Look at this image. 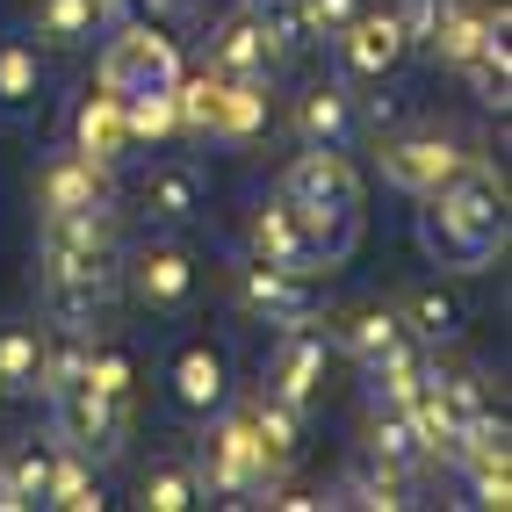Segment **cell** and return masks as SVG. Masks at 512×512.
Segmentation results:
<instances>
[{
	"instance_id": "1",
	"label": "cell",
	"mask_w": 512,
	"mask_h": 512,
	"mask_svg": "<svg viewBox=\"0 0 512 512\" xmlns=\"http://www.w3.org/2000/svg\"><path fill=\"white\" fill-rule=\"evenodd\" d=\"M44 311L58 332H94L109 318V303L123 289V246L109 217H73V210H44Z\"/></svg>"
},
{
	"instance_id": "2",
	"label": "cell",
	"mask_w": 512,
	"mask_h": 512,
	"mask_svg": "<svg viewBox=\"0 0 512 512\" xmlns=\"http://www.w3.org/2000/svg\"><path fill=\"white\" fill-rule=\"evenodd\" d=\"M419 238L426 253L440 267H491L498 246H505V188L498 174H484V166H455L448 181H440L433 195H419Z\"/></svg>"
},
{
	"instance_id": "3",
	"label": "cell",
	"mask_w": 512,
	"mask_h": 512,
	"mask_svg": "<svg viewBox=\"0 0 512 512\" xmlns=\"http://www.w3.org/2000/svg\"><path fill=\"white\" fill-rule=\"evenodd\" d=\"M51 397V419H58V440L73 455L87 462H109L123 448V433H130V412H116L109 397L94 390V375H87V339L80 332H65V347H44V383Z\"/></svg>"
},
{
	"instance_id": "4",
	"label": "cell",
	"mask_w": 512,
	"mask_h": 512,
	"mask_svg": "<svg viewBox=\"0 0 512 512\" xmlns=\"http://www.w3.org/2000/svg\"><path fill=\"white\" fill-rule=\"evenodd\" d=\"M282 195L325 231L332 260H347V253H354V231H361V181H354L347 152H311V145H303V159L289 166Z\"/></svg>"
},
{
	"instance_id": "5",
	"label": "cell",
	"mask_w": 512,
	"mask_h": 512,
	"mask_svg": "<svg viewBox=\"0 0 512 512\" xmlns=\"http://www.w3.org/2000/svg\"><path fill=\"white\" fill-rule=\"evenodd\" d=\"M101 87H109L116 101L174 94V87H181V51H174V37H159L152 22H109V44H101Z\"/></svg>"
},
{
	"instance_id": "6",
	"label": "cell",
	"mask_w": 512,
	"mask_h": 512,
	"mask_svg": "<svg viewBox=\"0 0 512 512\" xmlns=\"http://www.w3.org/2000/svg\"><path fill=\"white\" fill-rule=\"evenodd\" d=\"M282 37H275V22H267L260 8H238L217 22V37H210V73L217 80H275V65H282Z\"/></svg>"
},
{
	"instance_id": "7",
	"label": "cell",
	"mask_w": 512,
	"mask_h": 512,
	"mask_svg": "<svg viewBox=\"0 0 512 512\" xmlns=\"http://www.w3.org/2000/svg\"><path fill=\"white\" fill-rule=\"evenodd\" d=\"M123 282L145 311H188L195 303V260L174 238H145L138 253H123Z\"/></svg>"
},
{
	"instance_id": "8",
	"label": "cell",
	"mask_w": 512,
	"mask_h": 512,
	"mask_svg": "<svg viewBox=\"0 0 512 512\" xmlns=\"http://www.w3.org/2000/svg\"><path fill=\"white\" fill-rule=\"evenodd\" d=\"M195 476H202V491H224V498H253V491L275 484V469L260 462L246 419H224L210 440H202V469Z\"/></svg>"
},
{
	"instance_id": "9",
	"label": "cell",
	"mask_w": 512,
	"mask_h": 512,
	"mask_svg": "<svg viewBox=\"0 0 512 512\" xmlns=\"http://www.w3.org/2000/svg\"><path fill=\"white\" fill-rule=\"evenodd\" d=\"M253 253L260 260H275V267H296V275H318V267H332V246H325V231L296 210V202H267V210L253 217Z\"/></svg>"
},
{
	"instance_id": "10",
	"label": "cell",
	"mask_w": 512,
	"mask_h": 512,
	"mask_svg": "<svg viewBox=\"0 0 512 512\" xmlns=\"http://www.w3.org/2000/svg\"><path fill=\"white\" fill-rule=\"evenodd\" d=\"M166 390H174V404L188 419H217L231 404V361L210 347V339H195V347H181L174 368H166Z\"/></svg>"
},
{
	"instance_id": "11",
	"label": "cell",
	"mask_w": 512,
	"mask_h": 512,
	"mask_svg": "<svg viewBox=\"0 0 512 512\" xmlns=\"http://www.w3.org/2000/svg\"><path fill=\"white\" fill-rule=\"evenodd\" d=\"M404 51L412 44H404L397 8H361L347 29H339V58H347V73H361V80H390Z\"/></svg>"
},
{
	"instance_id": "12",
	"label": "cell",
	"mask_w": 512,
	"mask_h": 512,
	"mask_svg": "<svg viewBox=\"0 0 512 512\" xmlns=\"http://www.w3.org/2000/svg\"><path fill=\"white\" fill-rule=\"evenodd\" d=\"M462 166V152L440 138V130H412V138H390L383 145V181L404 188V195H433Z\"/></svg>"
},
{
	"instance_id": "13",
	"label": "cell",
	"mask_w": 512,
	"mask_h": 512,
	"mask_svg": "<svg viewBox=\"0 0 512 512\" xmlns=\"http://www.w3.org/2000/svg\"><path fill=\"white\" fill-rule=\"evenodd\" d=\"M238 296H246V311H260L267 325H303V318H311V289H303V275L260 260V253L238 267Z\"/></svg>"
},
{
	"instance_id": "14",
	"label": "cell",
	"mask_w": 512,
	"mask_h": 512,
	"mask_svg": "<svg viewBox=\"0 0 512 512\" xmlns=\"http://www.w3.org/2000/svg\"><path fill=\"white\" fill-rule=\"evenodd\" d=\"M354 130H361V109H354V94H347V87L318 80V87H303V94H296V138L311 145V152H347V145H354Z\"/></svg>"
},
{
	"instance_id": "15",
	"label": "cell",
	"mask_w": 512,
	"mask_h": 512,
	"mask_svg": "<svg viewBox=\"0 0 512 512\" xmlns=\"http://www.w3.org/2000/svg\"><path fill=\"white\" fill-rule=\"evenodd\" d=\"M318 390H325V339L303 332V325H289V339L275 347V368H267V397H282V404H296V412H311Z\"/></svg>"
},
{
	"instance_id": "16",
	"label": "cell",
	"mask_w": 512,
	"mask_h": 512,
	"mask_svg": "<svg viewBox=\"0 0 512 512\" xmlns=\"http://www.w3.org/2000/svg\"><path fill=\"white\" fill-rule=\"evenodd\" d=\"M44 210H73V217H109V166H94L80 152H65L44 166Z\"/></svg>"
},
{
	"instance_id": "17",
	"label": "cell",
	"mask_w": 512,
	"mask_h": 512,
	"mask_svg": "<svg viewBox=\"0 0 512 512\" xmlns=\"http://www.w3.org/2000/svg\"><path fill=\"white\" fill-rule=\"evenodd\" d=\"M73 152L94 159V166H116L130 152V123H123V101L109 87H94L80 94V109H73Z\"/></svg>"
},
{
	"instance_id": "18",
	"label": "cell",
	"mask_w": 512,
	"mask_h": 512,
	"mask_svg": "<svg viewBox=\"0 0 512 512\" xmlns=\"http://www.w3.org/2000/svg\"><path fill=\"white\" fill-rule=\"evenodd\" d=\"M116 22V0H37V37L58 51H80L94 37H109Z\"/></svg>"
},
{
	"instance_id": "19",
	"label": "cell",
	"mask_w": 512,
	"mask_h": 512,
	"mask_svg": "<svg viewBox=\"0 0 512 512\" xmlns=\"http://www.w3.org/2000/svg\"><path fill=\"white\" fill-rule=\"evenodd\" d=\"M404 332L419 339V347H455L462 339V325H469V311H462V296L455 289H440V282H419L412 296H404Z\"/></svg>"
},
{
	"instance_id": "20",
	"label": "cell",
	"mask_w": 512,
	"mask_h": 512,
	"mask_svg": "<svg viewBox=\"0 0 512 512\" xmlns=\"http://www.w3.org/2000/svg\"><path fill=\"white\" fill-rule=\"evenodd\" d=\"M368 455L383 462V469H397V476H412V469L433 455V448H426V433H419V419H412V404H375Z\"/></svg>"
},
{
	"instance_id": "21",
	"label": "cell",
	"mask_w": 512,
	"mask_h": 512,
	"mask_svg": "<svg viewBox=\"0 0 512 512\" xmlns=\"http://www.w3.org/2000/svg\"><path fill=\"white\" fill-rule=\"evenodd\" d=\"M145 217H152V231H188L202 217V174L195 166H159L145 181Z\"/></svg>"
},
{
	"instance_id": "22",
	"label": "cell",
	"mask_w": 512,
	"mask_h": 512,
	"mask_svg": "<svg viewBox=\"0 0 512 512\" xmlns=\"http://www.w3.org/2000/svg\"><path fill=\"white\" fill-rule=\"evenodd\" d=\"M267 130V80H217V116H210V138L224 145H246Z\"/></svg>"
},
{
	"instance_id": "23",
	"label": "cell",
	"mask_w": 512,
	"mask_h": 512,
	"mask_svg": "<svg viewBox=\"0 0 512 512\" xmlns=\"http://www.w3.org/2000/svg\"><path fill=\"white\" fill-rule=\"evenodd\" d=\"M303 419H311V412H296V404H282V397H260V404H253L246 426H253V448H260V462L275 469V476H282V469L296 462V448H303Z\"/></svg>"
},
{
	"instance_id": "24",
	"label": "cell",
	"mask_w": 512,
	"mask_h": 512,
	"mask_svg": "<svg viewBox=\"0 0 512 512\" xmlns=\"http://www.w3.org/2000/svg\"><path fill=\"white\" fill-rule=\"evenodd\" d=\"M44 347L37 325H0V397H29L44 383Z\"/></svg>"
},
{
	"instance_id": "25",
	"label": "cell",
	"mask_w": 512,
	"mask_h": 512,
	"mask_svg": "<svg viewBox=\"0 0 512 512\" xmlns=\"http://www.w3.org/2000/svg\"><path fill=\"white\" fill-rule=\"evenodd\" d=\"M37 101H44V65L22 37H8L0 44V116H29Z\"/></svg>"
},
{
	"instance_id": "26",
	"label": "cell",
	"mask_w": 512,
	"mask_h": 512,
	"mask_svg": "<svg viewBox=\"0 0 512 512\" xmlns=\"http://www.w3.org/2000/svg\"><path fill=\"white\" fill-rule=\"evenodd\" d=\"M404 347H412V332H404L397 311H361V318H347V354H354L361 368H383V361H397Z\"/></svg>"
},
{
	"instance_id": "27",
	"label": "cell",
	"mask_w": 512,
	"mask_h": 512,
	"mask_svg": "<svg viewBox=\"0 0 512 512\" xmlns=\"http://www.w3.org/2000/svg\"><path fill=\"white\" fill-rule=\"evenodd\" d=\"M51 469H58L51 448H15L0 462V505H51Z\"/></svg>"
},
{
	"instance_id": "28",
	"label": "cell",
	"mask_w": 512,
	"mask_h": 512,
	"mask_svg": "<svg viewBox=\"0 0 512 512\" xmlns=\"http://www.w3.org/2000/svg\"><path fill=\"white\" fill-rule=\"evenodd\" d=\"M51 505H65V512H94V505H101V484H94V462H87V455H73V448L58 455V469H51Z\"/></svg>"
},
{
	"instance_id": "29",
	"label": "cell",
	"mask_w": 512,
	"mask_h": 512,
	"mask_svg": "<svg viewBox=\"0 0 512 512\" xmlns=\"http://www.w3.org/2000/svg\"><path fill=\"white\" fill-rule=\"evenodd\" d=\"M195 498H202L195 462H159V469L145 476V505H152V512H188Z\"/></svg>"
},
{
	"instance_id": "30",
	"label": "cell",
	"mask_w": 512,
	"mask_h": 512,
	"mask_svg": "<svg viewBox=\"0 0 512 512\" xmlns=\"http://www.w3.org/2000/svg\"><path fill=\"white\" fill-rule=\"evenodd\" d=\"M296 37H339L354 15H361V0H296Z\"/></svg>"
},
{
	"instance_id": "31",
	"label": "cell",
	"mask_w": 512,
	"mask_h": 512,
	"mask_svg": "<svg viewBox=\"0 0 512 512\" xmlns=\"http://www.w3.org/2000/svg\"><path fill=\"white\" fill-rule=\"evenodd\" d=\"M174 116H181V130L210 138V116H217V73H202V80H181V87H174Z\"/></svg>"
},
{
	"instance_id": "32",
	"label": "cell",
	"mask_w": 512,
	"mask_h": 512,
	"mask_svg": "<svg viewBox=\"0 0 512 512\" xmlns=\"http://www.w3.org/2000/svg\"><path fill=\"white\" fill-rule=\"evenodd\" d=\"M347 498H354V505H383V512H390V505H404V476H397V469H383V462H368L354 484H347Z\"/></svg>"
},
{
	"instance_id": "33",
	"label": "cell",
	"mask_w": 512,
	"mask_h": 512,
	"mask_svg": "<svg viewBox=\"0 0 512 512\" xmlns=\"http://www.w3.org/2000/svg\"><path fill=\"white\" fill-rule=\"evenodd\" d=\"M138 8H145L152 22H174V15H188V8H195V0H138Z\"/></svg>"
},
{
	"instance_id": "34",
	"label": "cell",
	"mask_w": 512,
	"mask_h": 512,
	"mask_svg": "<svg viewBox=\"0 0 512 512\" xmlns=\"http://www.w3.org/2000/svg\"><path fill=\"white\" fill-rule=\"evenodd\" d=\"M253 8H296V0H253Z\"/></svg>"
}]
</instances>
